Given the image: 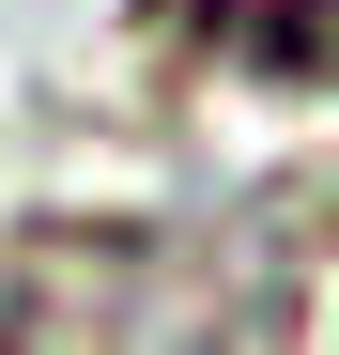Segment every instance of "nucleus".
I'll return each mask as SVG.
<instances>
[{
  "instance_id": "nucleus-1",
  "label": "nucleus",
  "mask_w": 339,
  "mask_h": 355,
  "mask_svg": "<svg viewBox=\"0 0 339 355\" xmlns=\"http://www.w3.org/2000/svg\"><path fill=\"white\" fill-rule=\"evenodd\" d=\"M170 31L216 46V62H247V78L339 93V0H170Z\"/></svg>"
}]
</instances>
